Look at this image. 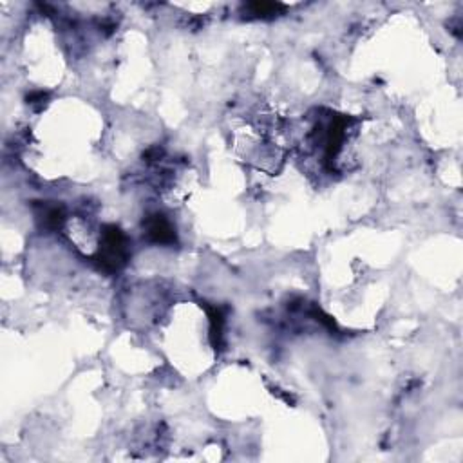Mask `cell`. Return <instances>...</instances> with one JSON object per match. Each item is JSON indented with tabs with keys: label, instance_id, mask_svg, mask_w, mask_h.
Masks as SVG:
<instances>
[{
	"label": "cell",
	"instance_id": "7a4b0ae2",
	"mask_svg": "<svg viewBox=\"0 0 463 463\" xmlns=\"http://www.w3.org/2000/svg\"><path fill=\"white\" fill-rule=\"evenodd\" d=\"M143 235L150 243L174 244L175 230L172 223L163 214H150L143 221Z\"/></svg>",
	"mask_w": 463,
	"mask_h": 463
},
{
	"label": "cell",
	"instance_id": "277c9868",
	"mask_svg": "<svg viewBox=\"0 0 463 463\" xmlns=\"http://www.w3.org/2000/svg\"><path fill=\"white\" fill-rule=\"evenodd\" d=\"M36 219L40 221L44 228L58 230L65 219V214L58 205H42L40 210L36 212Z\"/></svg>",
	"mask_w": 463,
	"mask_h": 463
},
{
	"label": "cell",
	"instance_id": "3957f363",
	"mask_svg": "<svg viewBox=\"0 0 463 463\" xmlns=\"http://www.w3.org/2000/svg\"><path fill=\"white\" fill-rule=\"evenodd\" d=\"M207 311L208 320H210V342L214 350H219L223 346V337H225V310H221L219 306H208Z\"/></svg>",
	"mask_w": 463,
	"mask_h": 463
},
{
	"label": "cell",
	"instance_id": "5b68a950",
	"mask_svg": "<svg viewBox=\"0 0 463 463\" xmlns=\"http://www.w3.org/2000/svg\"><path fill=\"white\" fill-rule=\"evenodd\" d=\"M246 9L253 17H275L283 9V4H277V2H252L248 4Z\"/></svg>",
	"mask_w": 463,
	"mask_h": 463
},
{
	"label": "cell",
	"instance_id": "6da1fadb",
	"mask_svg": "<svg viewBox=\"0 0 463 463\" xmlns=\"http://www.w3.org/2000/svg\"><path fill=\"white\" fill-rule=\"evenodd\" d=\"M129 256H131V248H129L127 235L118 226H105L95 257L100 268L107 274H114L127 265Z\"/></svg>",
	"mask_w": 463,
	"mask_h": 463
}]
</instances>
